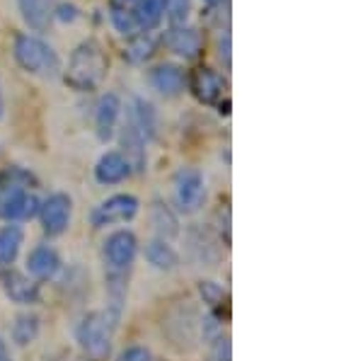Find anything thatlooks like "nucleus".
<instances>
[{"mask_svg": "<svg viewBox=\"0 0 363 361\" xmlns=\"http://www.w3.org/2000/svg\"><path fill=\"white\" fill-rule=\"evenodd\" d=\"M107 71L109 58L104 54V46L97 39H85L70 54L68 66L63 71V80L75 92H92L102 85Z\"/></svg>", "mask_w": 363, "mask_h": 361, "instance_id": "f257e3e1", "label": "nucleus"}, {"mask_svg": "<svg viewBox=\"0 0 363 361\" xmlns=\"http://www.w3.org/2000/svg\"><path fill=\"white\" fill-rule=\"evenodd\" d=\"M13 56L15 63L29 75L39 78H56L61 71V58L49 42H44L37 34L20 32L13 39Z\"/></svg>", "mask_w": 363, "mask_h": 361, "instance_id": "f03ea898", "label": "nucleus"}, {"mask_svg": "<svg viewBox=\"0 0 363 361\" xmlns=\"http://www.w3.org/2000/svg\"><path fill=\"white\" fill-rule=\"evenodd\" d=\"M119 304L107 306L104 311H92L80 320L78 330V342L80 347L85 349L90 357H104L109 352V345H112V335L116 330V323H119Z\"/></svg>", "mask_w": 363, "mask_h": 361, "instance_id": "7ed1b4c3", "label": "nucleus"}, {"mask_svg": "<svg viewBox=\"0 0 363 361\" xmlns=\"http://www.w3.org/2000/svg\"><path fill=\"white\" fill-rule=\"evenodd\" d=\"M42 201L29 194L25 184L8 177V182L0 184V218L5 221H29L39 213Z\"/></svg>", "mask_w": 363, "mask_h": 361, "instance_id": "20e7f679", "label": "nucleus"}, {"mask_svg": "<svg viewBox=\"0 0 363 361\" xmlns=\"http://www.w3.org/2000/svg\"><path fill=\"white\" fill-rule=\"evenodd\" d=\"M206 201V182L196 167H182L174 172V204L179 213H196Z\"/></svg>", "mask_w": 363, "mask_h": 361, "instance_id": "39448f33", "label": "nucleus"}, {"mask_svg": "<svg viewBox=\"0 0 363 361\" xmlns=\"http://www.w3.org/2000/svg\"><path fill=\"white\" fill-rule=\"evenodd\" d=\"M140 204L133 194H114L109 199H104L95 211L90 213V221L95 228H104V226L114 223H128V221L136 218Z\"/></svg>", "mask_w": 363, "mask_h": 361, "instance_id": "423d86ee", "label": "nucleus"}, {"mask_svg": "<svg viewBox=\"0 0 363 361\" xmlns=\"http://www.w3.org/2000/svg\"><path fill=\"white\" fill-rule=\"evenodd\" d=\"M70 211H73V201H70L68 194L56 191V194L46 196L42 206H39V218H42L46 235H61V233H66L70 223Z\"/></svg>", "mask_w": 363, "mask_h": 361, "instance_id": "0eeeda50", "label": "nucleus"}, {"mask_svg": "<svg viewBox=\"0 0 363 361\" xmlns=\"http://www.w3.org/2000/svg\"><path fill=\"white\" fill-rule=\"evenodd\" d=\"M138 240L131 231H116L104 240V262L112 272H126L136 257Z\"/></svg>", "mask_w": 363, "mask_h": 361, "instance_id": "6e6552de", "label": "nucleus"}, {"mask_svg": "<svg viewBox=\"0 0 363 361\" xmlns=\"http://www.w3.org/2000/svg\"><path fill=\"white\" fill-rule=\"evenodd\" d=\"M186 85H189L191 95L201 104H216L225 92V78L220 73H216L213 68H206V66L194 68L189 80H186Z\"/></svg>", "mask_w": 363, "mask_h": 361, "instance_id": "1a4fd4ad", "label": "nucleus"}, {"mask_svg": "<svg viewBox=\"0 0 363 361\" xmlns=\"http://www.w3.org/2000/svg\"><path fill=\"white\" fill-rule=\"evenodd\" d=\"M0 289L10 301H15L20 306H32L39 301V284L34 279L25 277L22 272L10 270V267H5L0 272Z\"/></svg>", "mask_w": 363, "mask_h": 361, "instance_id": "9d476101", "label": "nucleus"}, {"mask_svg": "<svg viewBox=\"0 0 363 361\" xmlns=\"http://www.w3.org/2000/svg\"><path fill=\"white\" fill-rule=\"evenodd\" d=\"M162 42L172 54H177L186 61L196 58L199 54L203 51V39H201V32L196 27H189V25H179V27H169L165 34H162Z\"/></svg>", "mask_w": 363, "mask_h": 361, "instance_id": "9b49d317", "label": "nucleus"}, {"mask_svg": "<svg viewBox=\"0 0 363 361\" xmlns=\"http://www.w3.org/2000/svg\"><path fill=\"white\" fill-rule=\"evenodd\" d=\"M126 124L131 126L133 131H138V136L143 138L145 143L153 141L155 131H157V114L155 107L143 97H133L131 104L126 107Z\"/></svg>", "mask_w": 363, "mask_h": 361, "instance_id": "f8f14e48", "label": "nucleus"}, {"mask_svg": "<svg viewBox=\"0 0 363 361\" xmlns=\"http://www.w3.org/2000/svg\"><path fill=\"white\" fill-rule=\"evenodd\" d=\"M121 109H124V104H121L116 92H104V95L99 97V102L95 107V131H97L99 141L107 143L109 138L114 136V129H116V121H119V116H121Z\"/></svg>", "mask_w": 363, "mask_h": 361, "instance_id": "ddd939ff", "label": "nucleus"}, {"mask_svg": "<svg viewBox=\"0 0 363 361\" xmlns=\"http://www.w3.org/2000/svg\"><path fill=\"white\" fill-rule=\"evenodd\" d=\"M150 85L160 92L162 97H177L186 87V75L174 63H160L150 71Z\"/></svg>", "mask_w": 363, "mask_h": 361, "instance_id": "4468645a", "label": "nucleus"}, {"mask_svg": "<svg viewBox=\"0 0 363 361\" xmlns=\"http://www.w3.org/2000/svg\"><path fill=\"white\" fill-rule=\"evenodd\" d=\"M131 172H133L131 165H128V160L119 153V150H107L95 165V179L99 184H104V187L124 182Z\"/></svg>", "mask_w": 363, "mask_h": 361, "instance_id": "2eb2a0df", "label": "nucleus"}, {"mask_svg": "<svg viewBox=\"0 0 363 361\" xmlns=\"http://www.w3.org/2000/svg\"><path fill=\"white\" fill-rule=\"evenodd\" d=\"M61 270V260H58V252L49 245H37L29 252L27 257V272L39 282H46V279H54L56 272Z\"/></svg>", "mask_w": 363, "mask_h": 361, "instance_id": "dca6fc26", "label": "nucleus"}, {"mask_svg": "<svg viewBox=\"0 0 363 361\" xmlns=\"http://www.w3.org/2000/svg\"><path fill=\"white\" fill-rule=\"evenodd\" d=\"M17 8H20L25 25L34 32L49 29L51 20H54V3L51 0H17Z\"/></svg>", "mask_w": 363, "mask_h": 361, "instance_id": "f3484780", "label": "nucleus"}, {"mask_svg": "<svg viewBox=\"0 0 363 361\" xmlns=\"http://www.w3.org/2000/svg\"><path fill=\"white\" fill-rule=\"evenodd\" d=\"M165 0H136L133 3V15L140 27V32H155L160 22L165 20V10H162Z\"/></svg>", "mask_w": 363, "mask_h": 361, "instance_id": "a211bd4d", "label": "nucleus"}, {"mask_svg": "<svg viewBox=\"0 0 363 361\" xmlns=\"http://www.w3.org/2000/svg\"><path fill=\"white\" fill-rule=\"evenodd\" d=\"M157 51V34L155 32H138L124 46V58L128 63H145Z\"/></svg>", "mask_w": 363, "mask_h": 361, "instance_id": "6ab92c4d", "label": "nucleus"}, {"mask_svg": "<svg viewBox=\"0 0 363 361\" xmlns=\"http://www.w3.org/2000/svg\"><path fill=\"white\" fill-rule=\"evenodd\" d=\"M121 148H124V158L128 160L131 170H143L145 167V141L138 136V131H133L131 126L124 121L121 129Z\"/></svg>", "mask_w": 363, "mask_h": 361, "instance_id": "aec40b11", "label": "nucleus"}, {"mask_svg": "<svg viewBox=\"0 0 363 361\" xmlns=\"http://www.w3.org/2000/svg\"><path fill=\"white\" fill-rule=\"evenodd\" d=\"M22 240H25V233H22L20 226L10 223L5 228H0V270L10 267L17 260Z\"/></svg>", "mask_w": 363, "mask_h": 361, "instance_id": "412c9836", "label": "nucleus"}, {"mask_svg": "<svg viewBox=\"0 0 363 361\" xmlns=\"http://www.w3.org/2000/svg\"><path fill=\"white\" fill-rule=\"evenodd\" d=\"M145 260H148L150 265L155 267V270L169 272V270H174V267H177L179 255L174 252V248L169 245L167 240L157 238V240H150L148 245H145Z\"/></svg>", "mask_w": 363, "mask_h": 361, "instance_id": "4be33fe9", "label": "nucleus"}, {"mask_svg": "<svg viewBox=\"0 0 363 361\" xmlns=\"http://www.w3.org/2000/svg\"><path fill=\"white\" fill-rule=\"evenodd\" d=\"M150 221H153L155 231L162 235V240H167V238L179 235V223H177V216H174L172 209L165 206V204H162V201H153V206H150Z\"/></svg>", "mask_w": 363, "mask_h": 361, "instance_id": "5701e85b", "label": "nucleus"}, {"mask_svg": "<svg viewBox=\"0 0 363 361\" xmlns=\"http://www.w3.org/2000/svg\"><path fill=\"white\" fill-rule=\"evenodd\" d=\"M109 20H112L114 29L119 34H124L126 39L136 37L140 32L138 22H136V15L128 5H121V3H109Z\"/></svg>", "mask_w": 363, "mask_h": 361, "instance_id": "b1692460", "label": "nucleus"}, {"mask_svg": "<svg viewBox=\"0 0 363 361\" xmlns=\"http://www.w3.org/2000/svg\"><path fill=\"white\" fill-rule=\"evenodd\" d=\"M39 316H34V313H20V316L15 318L13 323V340L15 345L25 347V345H32L34 340H37L39 335Z\"/></svg>", "mask_w": 363, "mask_h": 361, "instance_id": "393cba45", "label": "nucleus"}, {"mask_svg": "<svg viewBox=\"0 0 363 361\" xmlns=\"http://www.w3.org/2000/svg\"><path fill=\"white\" fill-rule=\"evenodd\" d=\"M162 10H165V20L169 22V27L186 25L191 15V0H165Z\"/></svg>", "mask_w": 363, "mask_h": 361, "instance_id": "a878e982", "label": "nucleus"}, {"mask_svg": "<svg viewBox=\"0 0 363 361\" xmlns=\"http://www.w3.org/2000/svg\"><path fill=\"white\" fill-rule=\"evenodd\" d=\"M211 349H208V361H230V340L223 335L213 337L208 342Z\"/></svg>", "mask_w": 363, "mask_h": 361, "instance_id": "bb28decb", "label": "nucleus"}, {"mask_svg": "<svg viewBox=\"0 0 363 361\" xmlns=\"http://www.w3.org/2000/svg\"><path fill=\"white\" fill-rule=\"evenodd\" d=\"M116 361H153V354H150L145 347H128L126 352L119 354Z\"/></svg>", "mask_w": 363, "mask_h": 361, "instance_id": "cd10ccee", "label": "nucleus"}, {"mask_svg": "<svg viewBox=\"0 0 363 361\" xmlns=\"http://www.w3.org/2000/svg\"><path fill=\"white\" fill-rule=\"evenodd\" d=\"M201 296L208 304H218V301L223 299V289L216 287L213 282H206V284H201Z\"/></svg>", "mask_w": 363, "mask_h": 361, "instance_id": "c85d7f7f", "label": "nucleus"}, {"mask_svg": "<svg viewBox=\"0 0 363 361\" xmlns=\"http://www.w3.org/2000/svg\"><path fill=\"white\" fill-rule=\"evenodd\" d=\"M218 56L225 63V68H230V34H228V29L218 39Z\"/></svg>", "mask_w": 363, "mask_h": 361, "instance_id": "c756f323", "label": "nucleus"}, {"mask_svg": "<svg viewBox=\"0 0 363 361\" xmlns=\"http://www.w3.org/2000/svg\"><path fill=\"white\" fill-rule=\"evenodd\" d=\"M54 17H58V20H63V22H75L78 20V10H75L73 5H58V8H54Z\"/></svg>", "mask_w": 363, "mask_h": 361, "instance_id": "7c9ffc66", "label": "nucleus"}, {"mask_svg": "<svg viewBox=\"0 0 363 361\" xmlns=\"http://www.w3.org/2000/svg\"><path fill=\"white\" fill-rule=\"evenodd\" d=\"M0 361H13V357H10V349L8 345H5L3 335H0Z\"/></svg>", "mask_w": 363, "mask_h": 361, "instance_id": "2f4dec72", "label": "nucleus"}, {"mask_svg": "<svg viewBox=\"0 0 363 361\" xmlns=\"http://www.w3.org/2000/svg\"><path fill=\"white\" fill-rule=\"evenodd\" d=\"M5 114V95H3V83H0V119Z\"/></svg>", "mask_w": 363, "mask_h": 361, "instance_id": "473e14b6", "label": "nucleus"}, {"mask_svg": "<svg viewBox=\"0 0 363 361\" xmlns=\"http://www.w3.org/2000/svg\"><path fill=\"white\" fill-rule=\"evenodd\" d=\"M203 3H206L208 8H218V5H223L225 0H203Z\"/></svg>", "mask_w": 363, "mask_h": 361, "instance_id": "72a5a7b5", "label": "nucleus"}, {"mask_svg": "<svg viewBox=\"0 0 363 361\" xmlns=\"http://www.w3.org/2000/svg\"><path fill=\"white\" fill-rule=\"evenodd\" d=\"M112 3H121V5H128V8H133V3H136V0H112Z\"/></svg>", "mask_w": 363, "mask_h": 361, "instance_id": "f704fd0d", "label": "nucleus"}]
</instances>
